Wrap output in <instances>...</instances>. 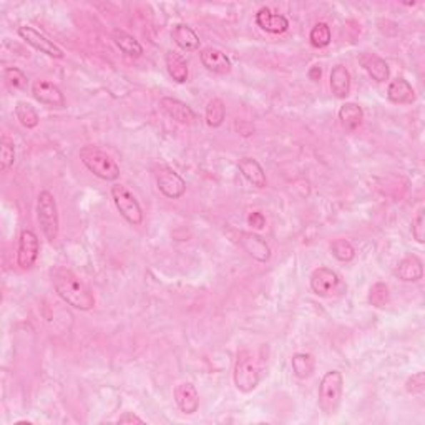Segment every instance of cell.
I'll return each instance as SVG.
<instances>
[{"instance_id": "6da1fadb", "label": "cell", "mask_w": 425, "mask_h": 425, "mask_svg": "<svg viewBox=\"0 0 425 425\" xmlns=\"http://www.w3.org/2000/svg\"><path fill=\"white\" fill-rule=\"evenodd\" d=\"M53 290L60 299L78 311H90L95 307V296L90 287L67 267H55L50 271Z\"/></svg>"}, {"instance_id": "7a4b0ae2", "label": "cell", "mask_w": 425, "mask_h": 425, "mask_svg": "<svg viewBox=\"0 0 425 425\" xmlns=\"http://www.w3.org/2000/svg\"><path fill=\"white\" fill-rule=\"evenodd\" d=\"M80 160L90 173L103 181H116L120 178V166L111 156L102 148L87 145L80 150Z\"/></svg>"}, {"instance_id": "3957f363", "label": "cell", "mask_w": 425, "mask_h": 425, "mask_svg": "<svg viewBox=\"0 0 425 425\" xmlns=\"http://www.w3.org/2000/svg\"><path fill=\"white\" fill-rule=\"evenodd\" d=\"M232 381L240 392L250 394L260 386L261 374L260 366H257L256 356L247 349L237 352L235 369H232Z\"/></svg>"}, {"instance_id": "277c9868", "label": "cell", "mask_w": 425, "mask_h": 425, "mask_svg": "<svg viewBox=\"0 0 425 425\" xmlns=\"http://www.w3.org/2000/svg\"><path fill=\"white\" fill-rule=\"evenodd\" d=\"M342 392H344L342 374L336 371V369L324 374L321 382H319V391H317L319 409H321L326 416L336 414L339 406H341Z\"/></svg>"}, {"instance_id": "5b68a950", "label": "cell", "mask_w": 425, "mask_h": 425, "mask_svg": "<svg viewBox=\"0 0 425 425\" xmlns=\"http://www.w3.org/2000/svg\"><path fill=\"white\" fill-rule=\"evenodd\" d=\"M37 221L40 227H42L43 236L50 242L57 240L60 232L58 205L55 196L47 190L40 191L37 196Z\"/></svg>"}, {"instance_id": "8992f818", "label": "cell", "mask_w": 425, "mask_h": 425, "mask_svg": "<svg viewBox=\"0 0 425 425\" xmlns=\"http://www.w3.org/2000/svg\"><path fill=\"white\" fill-rule=\"evenodd\" d=\"M110 193L116 210L120 211V215L123 216L130 225L140 226L141 222H143V210H141V205L138 203V200H136V196L131 193L126 186L115 183L111 186Z\"/></svg>"}, {"instance_id": "52a82bcc", "label": "cell", "mask_w": 425, "mask_h": 425, "mask_svg": "<svg viewBox=\"0 0 425 425\" xmlns=\"http://www.w3.org/2000/svg\"><path fill=\"white\" fill-rule=\"evenodd\" d=\"M156 186L160 193L170 200H178L186 193V181L170 166H160L156 170Z\"/></svg>"}, {"instance_id": "ba28073f", "label": "cell", "mask_w": 425, "mask_h": 425, "mask_svg": "<svg viewBox=\"0 0 425 425\" xmlns=\"http://www.w3.org/2000/svg\"><path fill=\"white\" fill-rule=\"evenodd\" d=\"M40 241L37 232L32 230H24L19 236L17 246V265L20 270H30L39 260Z\"/></svg>"}, {"instance_id": "9c48e42d", "label": "cell", "mask_w": 425, "mask_h": 425, "mask_svg": "<svg viewBox=\"0 0 425 425\" xmlns=\"http://www.w3.org/2000/svg\"><path fill=\"white\" fill-rule=\"evenodd\" d=\"M19 37L25 40L30 47H34L35 50H39L40 53H45L48 55V57L52 58H57V60H62L65 57L63 50L58 47V45H55L52 40H48L45 35H42L39 32V30H35L34 27H29V25H22V27H19L17 30Z\"/></svg>"}, {"instance_id": "30bf717a", "label": "cell", "mask_w": 425, "mask_h": 425, "mask_svg": "<svg viewBox=\"0 0 425 425\" xmlns=\"http://www.w3.org/2000/svg\"><path fill=\"white\" fill-rule=\"evenodd\" d=\"M32 97L39 103L52 106V108H63L65 106L63 92L58 85L48 82V80H35L32 85Z\"/></svg>"}, {"instance_id": "8fae6325", "label": "cell", "mask_w": 425, "mask_h": 425, "mask_svg": "<svg viewBox=\"0 0 425 425\" xmlns=\"http://www.w3.org/2000/svg\"><path fill=\"white\" fill-rule=\"evenodd\" d=\"M339 282H341V277H339L337 272L326 266H321V267H317V270L312 271L311 280H309L312 292H314L316 296H321V297L331 296L332 292L337 290Z\"/></svg>"}, {"instance_id": "7c38bea8", "label": "cell", "mask_w": 425, "mask_h": 425, "mask_svg": "<svg viewBox=\"0 0 425 425\" xmlns=\"http://www.w3.org/2000/svg\"><path fill=\"white\" fill-rule=\"evenodd\" d=\"M240 245L252 260L257 262H267L271 260V247L267 245L265 237L252 231H241L240 232Z\"/></svg>"}, {"instance_id": "4fadbf2b", "label": "cell", "mask_w": 425, "mask_h": 425, "mask_svg": "<svg viewBox=\"0 0 425 425\" xmlns=\"http://www.w3.org/2000/svg\"><path fill=\"white\" fill-rule=\"evenodd\" d=\"M175 402L178 409L186 416H191L200 409V392L195 384L191 382H181L175 387L173 392Z\"/></svg>"}, {"instance_id": "5bb4252c", "label": "cell", "mask_w": 425, "mask_h": 425, "mask_svg": "<svg viewBox=\"0 0 425 425\" xmlns=\"http://www.w3.org/2000/svg\"><path fill=\"white\" fill-rule=\"evenodd\" d=\"M255 20L257 27L272 35L285 34L287 32V29H290V20H287L282 14L272 12L270 7H261L257 10Z\"/></svg>"}, {"instance_id": "9a60e30c", "label": "cell", "mask_w": 425, "mask_h": 425, "mask_svg": "<svg viewBox=\"0 0 425 425\" xmlns=\"http://www.w3.org/2000/svg\"><path fill=\"white\" fill-rule=\"evenodd\" d=\"M200 60L206 70H210V72L216 75H227L232 68L230 57L225 52H221V50L212 47H206L201 50Z\"/></svg>"}, {"instance_id": "2e32d148", "label": "cell", "mask_w": 425, "mask_h": 425, "mask_svg": "<svg viewBox=\"0 0 425 425\" xmlns=\"http://www.w3.org/2000/svg\"><path fill=\"white\" fill-rule=\"evenodd\" d=\"M359 62H361L362 68L369 73V77L376 80L377 83L387 82L389 77H391V67L382 57H379L377 53L364 52L359 57Z\"/></svg>"}, {"instance_id": "e0dca14e", "label": "cell", "mask_w": 425, "mask_h": 425, "mask_svg": "<svg viewBox=\"0 0 425 425\" xmlns=\"http://www.w3.org/2000/svg\"><path fill=\"white\" fill-rule=\"evenodd\" d=\"M160 106L170 118L178 121L181 125H191L196 120V113L190 105L173 97H163L160 100Z\"/></svg>"}, {"instance_id": "ac0fdd59", "label": "cell", "mask_w": 425, "mask_h": 425, "mask_svg": "<svg viewBox=\"0 0 425 425\" xmlns=\"http://www.w3.org/2000/svg\"><path fill=\"white\" fill-rule=\"evenodd\" d=\"M394 275L404 282L421 281L424 277L422 260L417 255H406L401 261L397 262L396 270H394Z\"/></svg>"}, {"instance_id": "d6986e66", "label": "cell", "mask_w": 425, "mask_h": 425, "mask_svg": "<svg viewBox=\"0 0 425 425\" xmlns=\"http://www.w3.org/2000/svg\"><path fill=\"white\" fill-rule=\"evenodd\" d=\"M329 85H331V92L336 98L346 100L349 97L352 87V77L346 65L337 63L332 68L331 77H329Z\"/></svg>"}, {"instance_id": "ffe728a7", "label": "cell", "mask_w": 425, "mask_h": 425, "mask_svg": "<svg viewBox=\"0 0 425 425\" xmlns=\"http://www.w3.org/2000/svg\"><path fill=\"white\" fill-rule=\"evenodd\" d=\"M237 170H240V173L245 176L247 183L256 186V188H266L267 178H266L265 168H262L261 163L256 158H251V156L241 158L237 161Z\"/></svg>"}, {"instance_id": "44dd1931", "label": "cell", "mask_w": 425, "mask_h": 425, "mask_svg": "<svg viewBox=\"0 0 425 425\" xmlns=\"http://www.w3.org/2000/svg\"><path fill=\"white\" fill-rule=\"evenodd\" d=\"M171 39L183 52H196L200 50V35L195 32L190 25L186 24H176L171 29Z\"/></svg>"}, {"instance_id": "7402d4cb", "label": "cell", "mask_w": 425, "mask_h": 425, "mask_svg": "<svg viewBox=\"0 0 425 425\" xmlns=\"http://www.w3.org/2000/svg\"><path fill=\"white\" fill-rule=\"evenodd\" d=\"M389 102L396 105H407L416 102V90L404 77L394 78L387 87Z\"/></svg>"}, {"instance_id": "603a6c76", "label": "cell", "mask_w": 425, "mask_h": 425, "mask_svg": "<svg viewBox=\"0 0 425 425\" xmlns=\"http://www.w3.org/2000/svg\"><path fill=\"white\" fill-rule=\"evenodd\" d=\"M165 65L166 70H168V75L173 78L176 83H186L190 77V68L188 62H186L185 57L181 53H176L173 50H168L165 53Z\"/></svg>"}, {"instance_id": "cb8c5ba5", "label": "cell", "mask_w": 425, "mask_h": 425, "mask_svg": "<svg viewBox=\"0 0 425 425\" xmlns=\"http://www.w3.org/2000/svg\"><path fill=\"white\" fill-rule=\"evenodd\" d=\"M339 121H341L342 128L347 131L357 130L364 121V110L362 106L356 102H346L339 108Z\"/></svg>"}, {"instance_id": "d4e9b609", "label": "cell", "mask_w": 425, "mask_h": 425, "mask_svg": "<svg viewBox=\"0 0 425 425\" xmlns=\"http://www.w3.org/2000/svg\"><path fill=\"white\" fill-rule=\"evenodd\" d=\"M111 37H113V42L116 43V47H118L125 55H128V57L138 58L143 55V47H141V43L131 34L125 32V30L116 29L113 30V34H111Z\"/></svg>"}, {"instance_id": "484cf974", "label": "cell", "mask_w": 425, "mask_h": 425, "mask_svg": "<svg viewBox=\"0 0 425 425\" xmlns=\"http://www.w3.org/2000/svg\"><path fill=\"white\" fill-rule=\"evenodd\" d=\"M291 367L297 379L306 381V379H309L316 371V359L309 352H296L295 356L291 357Z\"/></svg>"}, {"instance_id": "4316f807", "label": "cell", "mask_w": 425, "mask_h": 425, "mask_svg": "<svg viewBox=\"0 0 425 425\" xmlns=\"http://www.w3.org/2000/svg\"><path fill=\"white\" fill-rule=\"evenodd\" d=\"M205 120L210 128H220L226 120V105L221 98H211L205 110Z\"/></svg>"}, {"instance_id": "83f0119b", "label": "cell", "mask_w": 425, "mask_h": 425, "mask_svg": "<svg viewBox=\"0 0 425 425\" xmlns=\"http://www.w3.org/2000/svg\"><path fill=\"white\" fill-rule=\"evenodd\" d=\"M15 116H17L19 123L27 130L37 128L40 123V116L37 113V110H35L29 102H19L15 105Z\"/></svg>"}, {"instance_id": "f1b7e54d", "label": "cell", "mask_w": 425, "mask_h": 425, "mask_svg": "<svg viewBox=\"0 0 425 425\" xmlns=\"http://www.w3.org/2000/svg\"><path fill=\"white\" fill-rule=\"evenodd\" d=\"M309 42L314 48H326L332 42L331 27L326 22H317L309 32Z\"/></svg>"}, {"instance_id": "f546056e", "label": "cell", "mask_w": 425, "mask_h": 425, "mask_svg": "<svg viewBox=\"0 0 425 425\" xmlns=\"http://www.w3.org/2000/svg\"><path fill=\"white\" fill-rule=\"evenodd\" d=\"M369 304H372L374 307H386L389 304V299H391V292H389V286L386 282L379 281L376 285L371 286L369 290Z\"/></svg>"}, {"instance_id": "4dcf8cb0", "label": "cell", "mask_w": 425, "mask_h": 425, "mask_svg": "<svg viewBox=\"0 0 425 425\" xmlns=\"http://www.w3.org/2000/svg\"><path fill=\"white\" fill-rule=\"evenodd\" d=\"M331 252L341 262H351L356 257L354 246L347 240H344V237H339V240H334L331 242Z\"/></svg>"}, {"instance_id": "1f68e13d", "label": "cell", "mask_w": 425, "mask_h": 425, "mask_svg": "<svg viewBox=\"0 0 425 425\" xmlns=\"http://www.w3.org/2000/svg\"><path fill=\"white\" fill-rule=\"evenodd\" d=\"M15 163V145L9 136H2L0 140V170L7 171Z\"/></svg>"}, {"instance_id": "d6a6232c", "label": "cell", "mask_w": 425, "mask_h": 425, "mask_svg": "<svg viewBox=\"0 0 425 425\" xmlns=\"http://www.w3.org/2000/svg\"><path fill=\"white\" fill-rule=\"evenodd\" d=\"M4 78L10 88L24 90L29 85V78L22 70L17 67H7L4 70Z\"/></svg>"}, {"instance_id": "836d02e7", "label": "cell", "mask_w": 425, "mask_h": 425, "mask_svg": "<svg viewBox=\"0 0 425 425\" xmlns=\"http://www.w3.org/2000/svg\"><path fill=\"white\" fill-rule=\"evenodd\" d=\"M406 391L412 396H419L425 391V374L424 372H417L414 374L412 377L407 379L406 382Z\"/></svg>"}, {"instance_id": "e575fe53", "label": "cell", "mask_w": 425, "mask_h": 425, "mask_svg": "<svg viewBox=\"0 0 425 425\" xmlns=\"http://www.w3.org/2000/svg\"><path fill=\"white\" fill-rule=\"evenodd\" d=\"M412 236L417 242L424 245V241H425V215L422 210L419 211L417 216L412 220Z\"/></svg>"}, {"instance_id": "d590c367", "label": "cell", "mask_w": 425, "mask_h": 425, "mask_svg": "<svg viewBox=\"0 0 425 425\" xmlns=\"http://www.w3.org/2000/svg\"><path fill=\"white\" fill-rule=\"evenodd\" d=\"M247 222H250L252 227H256V230H262V227H266V217L260 211L251 212L250 217H247Z\"/></svg>"}, {"instance_id": "8d00e7d4", "label": "cell", "mask_w": 425, "mask_h": 425, "mask_svg": "<svg viewBox=\"0 0 425 425\" xmlns=\"http://www.w3.org/2000/svg\"><path fill=\"white\" fill-rule=\"evenodd\" d=\"M118 424H143V419L135 416L133 412H125L123 416L118 417Z\"/></svg>"}, {"instance_id": "74e56055", "label": "cell", "mask_w": 425, "mask_h": 425, "mask_svg": "<svg viewBox=\"0 0 425 425\" xmlns=\"http://www.w3.org/2000/svg\"><path fill=\"white\" fill-rule=\"evenodd\" d=\"M309 78L312 80V82H319V80H321V75H322V70H321V67H312L311 70H309Z\"/></svg>"}]
</instances>
